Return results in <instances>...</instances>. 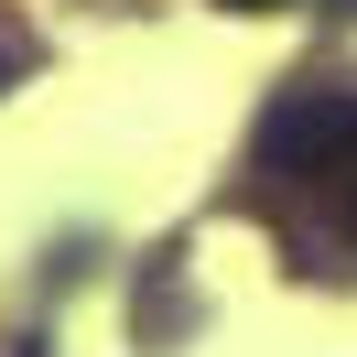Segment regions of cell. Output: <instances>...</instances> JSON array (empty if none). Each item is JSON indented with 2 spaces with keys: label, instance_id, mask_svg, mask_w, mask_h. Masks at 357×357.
Here are the masks:
<instances>
[{
  "label": "cell",
  "instance_id": "6da1fadb",
  "mask_svg": "<svg viewBox=\"0 0 357 357\" xmlns=\"http://www.w3.org/2000/svg\"><path fill=\"white\" fill-rule=\"evenodd\" d=\"M347 130H357V87H292L282 109L260 119V174L271 184H314Z\"/></svg>",
  "mask_w": 357,
  "mask_h": 357
},
{
  "label": "cell",
  "instance_id": "7a4b0ae2",
  "mask_svg": "<svg viewBox=\"0 0 357 357\" xmlns=\"http://www.w3.org/2000/svg\"><path fill=\"white\" fill-rule=\"evenodd\" d=\"M314 195H325V217H335V238H357V130L335 141V162L314 174Z\"/></svg>",
  "mask_w": 357,
  "mask_h": 357
},
{
  "label": "cell",
  "instance_id": "3957f363",
  "mask_svg": "<svg viewBox=\"0 0 357 357\" xmlns=\"http://www.w3.org/2000/svg\"><path fill=\"white\" fill-rule=\"evenodd\" d=\"M227 11H282V0H227Z\"/></svg>",
  "mask_w": 357,
  "mask_h": 357
},
{
  "label": "cell",
  "instance_id": "277c9868",
  "mask_svg": "<svg viewBox=\"0 0 357 357\" xmlns=\"http://www.w3.org/2000/svg\"><path fill=\"white\" fill-rule=\"evenodd\" d=\"M0 87H11V54H0Z\"/></svg>",
  "mask_w": 357,
  "mask_h": 357
}]
</instances>
